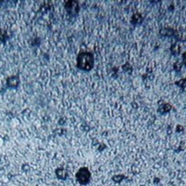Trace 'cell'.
Instances as JSON below:
<instances>
[{"mask_svg":"<svg viewBox=\"0 0 186 186\" xmlns=\"http://www.w3.org/2000/svg\"><path fill=\"white\" fill-rule=\"evenodd\" d=\"M172 109V106L167 104V103H163V104H160L159 105V112L161 114H166V113H168L170 112Z\"/></svg>","mask_w":186,"mask_h":186,"instance_id":"8992f818","label":"cell"},{"mask_svg":"<svg viewBox=\"0 0 186 186\" xmlns=\"http://www.w3.org/2000/svg\"><path fill=\"white\" fill-rule=\"evenodd\" d=\"M182 63L186 67V52L182 54Z\"/></svg>","mask_w":186,"mask_h":186,"instance_id":"7c38bea8","label":"cell"},{"mask_svg":"<svg viewBox=\"0 0 186 186\" xmlns=\"http://www.w3.org/2000/svg\"><path fill=\"white\" fill-rule=\"evenodd\" d=\"M180 50H181V47H180V45L178 43H174L170 48L171 54L173 56H178L180 54Z\"/></svg>","mask_w":186,"mask_h":186,"instance_id":"52a82bcc","label":"cell"},{"mask_svg":"<svg viewBox=\"0 0 186 186\" xmlns=\"http://www.w3.org/2000/svg\"><path fill=\"white\" fill-rule=\"evenodd\" d=\"M56 176L62 181H65L68 178V171L63 167H58L56 169Z\"/></svg>","mask_w":186,"mask_h":186,"instance_id":"5b68a950","label":"cell"},{"mask_svg":"<svg viewBox=\"0 0 186 186\" xmlns=\"http://www.w3.org/2000/svg\"><path fill=\"white\" fill-rule=\"evenodd\" d=\"M183 63L182 62H176V63L174 64V70L176 71H180L181 70V67H182Z\"/></svg>","mask_w":186,"mask_h":186,"instance_id":"8fae6325","label":"cell"},{"mask_svg":"<svg viewBox=\"0 0 186 186\" xmlns=\"http://www.w3.org/2000/svg\"><path fill=\"white\" fill-rule=\"evenodd\" d=\"M19 83H20L19 75H13V76H10L7 79V86L11 89L17 88V86H19Z\"/></svg>","mask_w":186,"mask_h":186,"instance_id":"277c9868","label":"cell"},{"mask_svg":"<svg viewBox=\"0 0 186 186\" xmlns=\"http://www.w3.org/2000/svg\"><path fill=\"white\" fill-rule=\"evenodd\" d=\"M75 178H76V181H78V183L81 185L89 184V182L90 181V178H91L89 169L88 167L79 168V170L77 171L76 175H75Z\"/></svg>","mask_w":186,"mask_h":186,"instance_id":"7a4b0ae2","label":"cell"},{"mask_svg":"<svg viewBox=\"0 0 186 186\" xmlns=\"http://www.w3.org/2000/svg\"><path fill=\"white\" fill-rule=\"evenodd\" d=\"M175 84H176V86H178L179 88H181V89H185L186 88V78H182L180 81H177Z\"/></svg>","mask_w":186,"mask_h":186,"instance_id":"9c48e42d","label":"cell"},{"mask_svg":"<svg viewBox=\"0 0 186 186\" xmlns=\"http://www.w3.org/2000/svg\"><path fill=\"white\" fill-rule=\"evenodd\" d=\"M94 65V57L89 52H82L77 57V67L83 71H90Z\"/></svg>","mask_w":186,"mask_h":186,"instance_id":"6da1fadb","label":"cell"},{"mask_svg":"<svg viewBox=\"0 0 186 186\" xmlns=\"http://www.w3.org/2000/svg\"><path fill=\"white\" fill-rule=\"evenodd\" d=\"M181 131H183V127L181 125H178L177 126V132H181Z\"/></svg>","mask_w":186,"mask_h":186,"instance_id":"4fadbf2b","label":"cell"},{"mask_svg":"<svg viewBox=\"0 0 186 186\" xmlns=\"http://www.w3.org/2000/svg\"><path fill=\"white\" fill-rule=\"evenodd\" d=\"M124 179H125V176L124 175H116V176H113V178H112L113 181H115V182H120Z\"/></svg>","mask_w":186,"mask_h":186,"instance_id":"30bf717a","label":"cell"},{"mask_svg":"<svg viewBox=\"0 0 186 186\" xmlns=\"http://www.w3.org/2000/svg\"><path fill=\"white\" fill-rule=\"evenodd\" d=\"M65 9L70 14H76L78 12L79 7L76 1H67L65 2Z\"/></svg>","mask_w":186,"mask_h":186,"instance_id":"3957f363","label":"cell"},{"mask_svg":"<svg viewBox=\"0 0 186 186\" xmlns=\"http://www.w3.org/2000/svg\"><path fill=\"white\" fill-rule=\"evenodd\" d=\"M142 20H143V17H142V15L139 14V13H135V14H133V17H132V23H133V24H140V23L142 22Z\"/></svg>","mask_w":186,"mask_h":186,"instance_id":"ba28073f","label":"cell"}]
</instances>
